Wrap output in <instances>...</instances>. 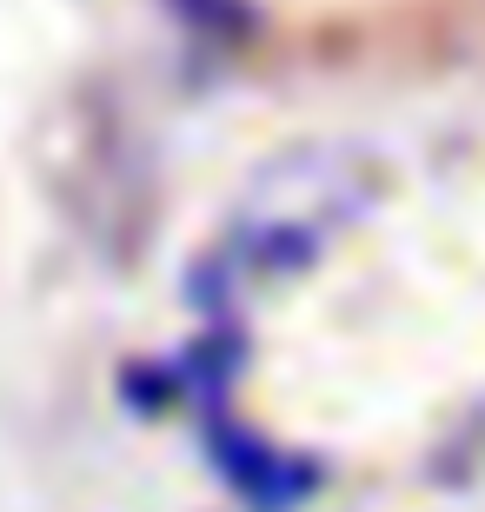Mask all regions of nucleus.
<instances>
[{
    "label": "nucleus",
    "instance_id": "f257e3e1",
    "mask_svg": "<svg viewBox=\"0 0 485 512\" xmlns=\"http://www.w3.org/2000/svg\"><path fill=\"white\" fill-rule=\"evenodd\" d=\"M233 373H240L233 326H220V333L193 340L187 366H180V380H187V406H193V426H200V439H206V453H213V466H220V479H226V486H233V493H240L253 512H293V506H306V499L319 493V479H326V473H319L313 459L273 453L260 433H246L240 413H233V399H226Z\"/></svg>",
    "mask_w": 485,
    "mask_h": 512
}]
</instances>
